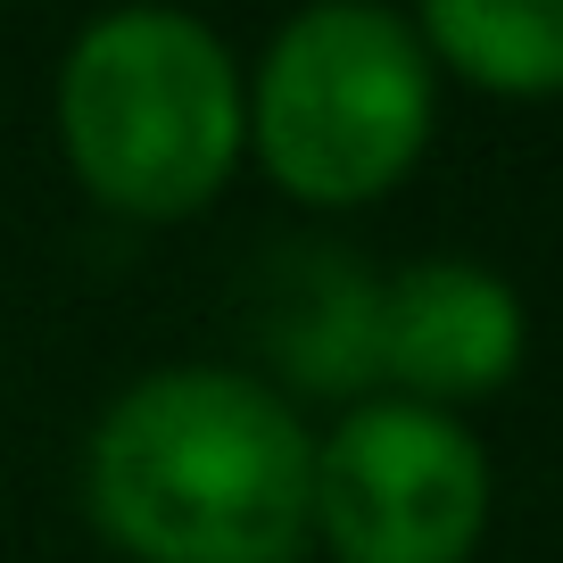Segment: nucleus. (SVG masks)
I'll use <instances>...</instances> for the list:
<instances>
[{
  "mask_svg": "<svg viewBox=\"0 0 563 563\" xmlns=\"http://www.w3.org/2000/svg\"><path fill=\"white\" fill-rule=\"evenodd\" d=\"M241 91L249 150L307 208H365L398 191L440 117V67L422 51L415 18L373 0L299 9L265 42Z\"/></svg>",
  "mask_w": 563,
  "mask_h": 563,
  "instance_id": "3",
  "label": "nucleus"
},
{
  "mask_svg": "<svg viewBox=\"0 0 563 563\" xmlns=\"http://www.w3.org/2000/svg\"><path fill=\"white\" fill-rule=\"evenodd\" d=\"M489 456L456 415L356 398L316 440V530L332 563H464L489 530Z\"/></svg>",
  "mask_w": 563,
  "mask_h": 563,
  "instance_id": "4",
  "label": "nucleus"
},
{
  "mask_svg": "<svg viewBox=\"0 0 563 563\" xmlns=\"http://www.w3.org/2000/svg\"><path fill=\"white\" fill-rule=\"evenodd\" d=\"M431 67L506 100L563 91V0H431L415 18Z\"/></svg>",
  "mask_w": 563,
  "mask_h": 563,
  "instance_id": "7",
  "label": "nucleus"
},
{
  "mask_svg": "<svg viewBox=\"0 0 563 563\" xmlns=\"http://www.w3.org/2000/svg\"><path fill=\"white\" fill-rule=\"evenodd\" d=\"M58 141L100 208L141 224L199 216L249 150L241 67L183 9H108L58 67Z\"/></svg>",
  "mask_w": 563,
  "mask_h": 563,
  "instance_id": "2",
  "label": "nucleus"
},
{
  "mask_svg": "<svg viewBox=\"0 0 563 563\" xmlns=\"http://www.w3.org/2000/svg\"><path fill=\"white\" fill-rule=\"evenodd\" d=\"M530 316L522 290L481 257H415L382 282V382L415 406L497 398L522 373Z\"/></svg>",
  "mask_w": 563,
  "mask_h": 563,
  "instance_id": "5",
  "label": "nucleus"
},
{
  "mask_svg": "<svg viewBox=\"0 0 563 563\" xmlns=\"http://www.w3.org/2000/svg\"><path fill=\"white\" fill-rule=\"evenodd\" d=\"M84 506L133 563H299L316 440L257 373L158 365L91 422Z\"/></svg>",
  "mask_w": 563,
  "mask_h": 563,
  "instance_id": "1",
  "label": "nucleus"
},
{
  "mask_svg": "<svg viewBox=\"0 0 563 563\" xmlns=\"http://www.w3.org/2000/svg\"><path fill=\"white\" fill-rule=\"evenodd\" d=\"M265 349L282 382L316 398H365L382 382V274L349 249H299L265 282Z\"/></svg>",
  "mask_w": 563,
  "mask_h": 563,
  "instance_id": "6",
  "label": "nucleus"
}]
</instances>
